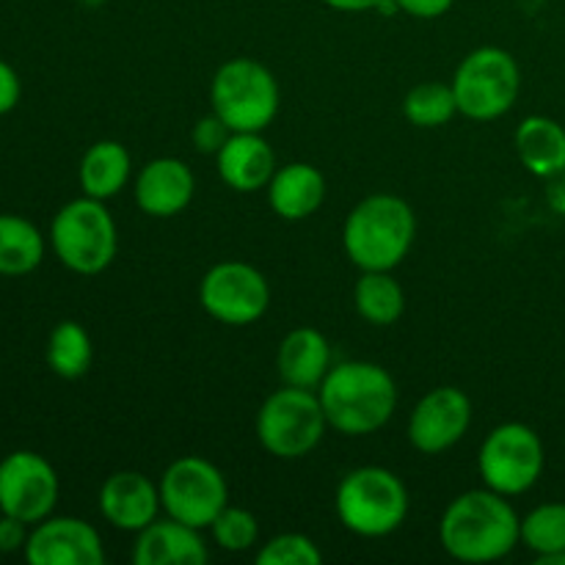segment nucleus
Returning a JSON list of instances; mask_svg holds the SVG:
<instances>
[{
    "instance_id": "1",
    "label": "nucleus",
    "mask_w": 565,
    "mask_h": 565,
    "mask_svg": "<svg viewBox=\"0 0 565 565\" xmlns=\"http://www.w3.org/2000/svg\"><path fill=\"white\" fill-rule=\"evenodd\" d=\"M439 541L452 561L494 563L522 544V519L505 494L472 489L445 508Z\"/></svg>"
},
{
    "instance_id": "2",
    "label": "nucleus",
    "mask_w": 565,
    "mask_h": 565,
    "mask_svg": "<svg viewBox=\"0 0 565 565\" xmlns=\"http://www.w3.org/2000/svg\"><path fill=\"white\" fill-rule=\"evenodd\" d=\"M329 428L342 436H370L384 428L397 408V384L375 362H340L318 386Z\"/></svg>"
},
{
    "instance_id": "3",
    "label": "nucleus",
    "mask_w": 565,
    "mask_h": 565,
    "mask_svg": "<svg viewBox=\"0 0 565 565\" xmlns=\"http://www.w3.org/2000/svg\"><path fill=\"white\" fill-rule=\"evenodd\" d=\"M414 237L417 215L395 193L364 196L342 226V248L359 270H395L412 252Z\"/></svg>"
},
{
    "instance_id": "4",
    "label": "nucleus",
    "mask_w": 565,
    "mask_h": 565,
    "mask_svg": "<svg viewBox=\"0 0 565 565\" xmlns=\"http://www.w3.org/2000/svg\"><path fill=\"white\" fill-rule=\"evenodd\" d=\"M337 519L362 539H386L397 533L408 516V489L392 469L359 467L337 486Z\"/></svg>"
},
{
    "instance_id": "5",
    "label": "nucleus",
    "mask_w": 565,
    "mask_h": 565,
    "mask_svg": "<svg viewBox=\"0 0 565 565\" xmlns=\"http://www.w3.org/2000/svg\"><path fill=\"white\" fill-rule=\"evenodd\" d=\"M279 81L254 58H230L210 83V108L232 132H263L279 116Z\"/></svg>"
},
{
    "instance_id": "6",
    "label": "nucleus",
    "mask_w": 565,
    "mask_h": 565,
    "mask_svg": "<svg viewBox=\"0 0 565 565\" xmlns=\"http://www.w3.org/2000/svg\"><path fill=\"white\" fill-rule=\"evenodd\" d=\"M50 243L64 268L81 276H97L116 259L119 232L105 202L83 193L55 213Z\"/></svg>"
},
{
    "instance_id": "7",
    "label": "nucleus",
    "mask_w": 565,
    "mask_h": 565,
    "mask_svg": "<svg viewBox=\"0 0 565 565\" xmlns=\"http://www.w3.org/2000/svg\"><path fill=\"white\" fill-rule=\"evenodd\" d=\"M329 430L318 390L281 386L265 397L257 412V439L265 450L281 461L307 458Z\"/></svg>"
},
{
    "instance_id": "8",
    "label": "nucleus",
    "mask_w": 565,
    "mask_h": 565,
    "mask_svg": "<svg viewBox=\"0 0 565 565\" xmlns=\"http://www.w3.org/2000/svg\"><path fill=\"white\" fill-rule=\"evenodd\" d=\"M450 86L458 114L472 121H494L516 105L522 72L508 50L478 47L458 64Z\"/></svg>"
},
{
    "instance_id": "9",
    "label": "nucleus",
    "mask_w": 565,
    "mask_h": 565,
    "mask_svg": "<svg viewBox=\"0 0 565 565\" xmlns=\"http://www.w3.org/2000/svg\"><path fill=\"white\" fill-rule=\"evenodd\" d=\"M546 467L544 441L530 425L502 423L483 439L478 469L486 489L505 497L527 494Z\"/></svg>"
},
{
    "instance_id": "10",
    "label": "nucleus",
    "mask_w": 565,
    "mask_h": 565,
    "mask_svg": "<svg viewBox=\"0 0 565 565\" xmlns=\"http://www.w3.org/2000/svg\"><path fill=\"white\" fill-rule=\"evenodd\" d=\"M166 516L196 530H210L230 505V486L224 472L202 456H182L169 463L158 483Z\"/></svg>"
},
{
    "instance_id": "11",
    "label": "nucleus",
    "mask_w": 565,
    "mask_h": 565,
    "mask_svg": "<svg viewBox=\"0 0 565 565\" xmlns=\"http://www.w3.org/2000/svg\"><path fill=\"white\" fill-rule=\"evenodd\" d=\"M199 301L224 326H252L268 312L270 285L265 274L241 259L213 265L199 281Z\"/></svg>"
},
{
    "instance_id": "12",
    "label": "nucleus",
    "mask_w": 565,
    "mask_h": 565,
    "mask_svg": "<svg viewBox=\"0 0 565 565\" xmlns=\"http://www.w3.org/2000/svg\"><path fill=\"white\" fill-rule=\"evenodd\" d=\"M61 483L53 463L31 450H17L0 461V513L25 524L53 516Z\"/></svg>"
},
{
    "instance_id": "13",
    "label": "nucleus",
    "mask_w": 565,
    "mask_h": 565,
    "mask_svg": "<svg viewBox=\"0 0 565 565\" xmlns=\"http://www.w3.org/2000/svg\"><path fill=\"white\" fill-rule=\"evenodd\" d=\"M472 425V401L458 386L425 392L408 417V441L425 456H439L467 436Z\"/></svg>"
},
{
    "instance_id": "14",
    "label": "nucleus",
    "mask_w": 565,
    "mask_h": 565,
    "mask_svg": "<svg viewBox=\"0 0 565 565\" xmlns=\"http://www.w3.org/2000/svg\"><path fill=\"white\" fill-rule=\"evenodd\" d=\"M22 555L31 565H103L105 546L83 519L47 516L33 524Z\"/></svg>"
},
{
    "instance_id": "15",
    "label": "nucleus",
    "mask_w": 565,
    "mask_h": 565,
    "mask_svg": "<svg viewBox=\"0 0 565 565\" xmlns=\"http://www.w3.org/2000/svg\"><path fill=\"white\" fill-rule=\"evenodd\" d=\"M132 196L138 210L149 218H174L191 207L196 196V177L185 160L154 158L136 174Z\"/></svg>"
},
{
    "instance_id": "16",
    "label": "nucleus",
    "mask_w": 565,
    "mask_h": 565,
    "mask_svg": "<svg viewBox=\"0 0 565 565\" xmlns=\"http://www.w3.org/2000/svg\"><path fill=\"white\" fill-rule=\"evenodd\" d=\"M97 502L105 522L121 533H141L163 511L158 486L143 472H132V469L110 475L99 489Z\"/></svg>"
},
{
    "instance_id": "17",
    "label": "nucleus",
    "mask_w": 565,
    "mask_h": 565,
    "mask_svg": "<svg viewBox=\"0 0 565 565\" xmlns=\"http://www.w3.org/2000/svg\"><path fill=\"white\" fill-rule=\"evenodd\" d=\"M210 550L202 539V530L191 527L177 519H154L149 527L136 533L132 563L136 565H204Z\"/></svg>"
},
{
    "instance_id": "18",
    "label": "nucleus",
    "mask_w": 565,
    "mask_h": 565,
    "mask_svg": "<svg viewBox=\"0 0 565 565\" xmlns=\"http://www.w3.org/2000/svg\"><path fill=\"white\" fill-rule=\"evenodd\" d=\"M218 177L237 193H257L276 174V154L263 132H232L215 152Z\"/></svg>"
},
{
    "instance_id": "19",
    "label": "nucleus",
    "mask_w": 565,
    "mask_h": 565,
    "mask_svg": "<svg viewBox=\"0 0 565 565\" xmlns=\"http://www.w3.org/2000/svg\"><path fill=\"white\" fill-rule=\"evenodd\" d=\"M326 193H329V185H326L323 171L301 160L279 166L268 182L270 210L285 221H307L323 207Z\"/></svg>"
},
{
    "instance_id": "20",
    "label": "nucleus",
    "mask_w": 565,
    "mask_h": 565,
    "mask_svg": "<svg viewBox=\"0 0 565 565\" xmlns=\"http://www.w3.org/2000/svg\"><path fill=\"white\" fill-rule=\"evenodd\" d=\"M331 345L323 331L318 329H292L276 351V370H279L281 384L301 386V390H318L329 375Z\"/></svg>"
},
{
    "instance_id": "21",
    "label": "nucleus",
    "mask_w": 565,
    "mask_h": 565,
    "mask_svg": "<svg viewBox=\"0 0 565 565\" xmlns=\"http://www.w3.org/2000/svg\"><path fill=\"white\" fill-rule=\"evenodd\" d=\"M513 147L530 174L557 180L565 174V127L550 116H527L513 132Z\"/></svg>"
},
{
    "instance_id": "22",
    "label": "nucleus",
    "mask_w": 565,
    "mask_h": 565,
    "mask_svg": "<svg viewBox=\"0 0 565 565\" xmlns=\"http://www.w3.org/2000/svg\"><path fill=\"white\" fill-rule=\"evenodd\" d=\"M130 171L132 158L125 143L105 138V141L92 143L86 149L81 169H77V180H81L86 196L108 202V199L119 196L125 191L127 182H130Z\"/></svg>"
},
{
    "instance_id": "23",
    "label": "nucleus",
    "mask_w": 565,
    "mask_h": 565,
    "mask_svg": "<svg viewBox=\"0 0 565 565\" xmlns=\"http://www.w3.org/2000/svg\"><path fill=\"white\" fill-rule=\"evenodd\" d=\"M353 307L370 326H395L406 312V292L392 270H362L353 285Z\"/></svg>"
},
{
    "instance_id": "24",
    "label": "nucleus",
    "mask_w": 565,
    "mask_h": 565,
    "mask_svg": "<svg viewBox=\"0 0 565 565\" xmlns=\"http://www.w3.org/2000/svg\"><path fill=\"white\" fill-rule=\"evenodd\" d=\"M42 259V232L22 215L0 213V276H28Z\"/></svg>"
},
{
    "instance_id": "25",
    "label": "nucleus",
    "mask_w": 565,
    "mask_h": 565,
    "mask_svg": "<svg viewBox=\"0 0 565 565\" xmlns=\"http://www.w3.org/2000/svg\"><path fill=\"white\" fill-rule=\"evenodd\" d=\"M47 367L53 370L58 379L64 381H77L92 370L94 359V345L88 331L83 329L75 320H61L47 337Z\"/></svg>"
},
{
    "instance_id": "26",
    "label": "nucleus",
    "mask_w": 565,
    "mask_h": 565,
    "mask_svg": "<svg viewBox=\"0 0 565 565\" xmlns=\"http://www.w3.org/2000/svg\"><path fill=\"white\" fill-rule=\"evenodd\" d=\"M456 114L458 103L450 83H419V86H414L412 92L406 94V99H403V116H406L414 127H423V130L445 127L447 121H452Z\"/></svg>"
},
{
    "instance_id": "27",
    "label": "nucleus",
    "mask_w": 565,
    "mask_h": 565,
    "mask_svg": "<svg viewBox=\"0 0 565 565\" xmlns=\"http://www.w3.org/2000/svg\"><path fill=\"white\" fill-rule=\"evenodd\" d=\"M522 544L535 561L565 552V502H544L522 519Z\"/></svg>"
},
{
    "instance_id": "28",
    "label": "nucleus",
    "mask_w": 565,
    "mask_h": 565,
    "mask_svg": "<svg viewBox=\"0 0 565 565\" xmlns=\"http://www.w3.org/2000/svg\"><path fill=\"white\" fill-rule=\"evenodd\" d=\"M210 533L224 552H248L259 544V522L246 508L226 505L210 524Z\"/></svg>"
},
{
    "instance_id": "29",
    "label": "nucleus",
    "mask_w": 565,
    "mask_h": 565,
    "mask_svg": "<svg viewBox=\"0 0 565 565\" xmlns=\"http://www.w3.org/2000/svg\"><path fill=\"white\" fill-rule=\"evenodd\" d=\"M259 565H320L323 552L318 550L309 535L303 533H281L265 541L263 550L257 552Z\"/></svg>"
},
{
    "instance_id": "30",
    "label": "nucleus",
    "mask_w": 565,
    "mask_h": 565,
    "mask_svg": "<svg viewBox=\"0 0 565 565\" xmlns=\"http://www.w3.org/2000/svg\"><path fill=\"white\" fill-rule=\"evenodd\" d=\"M230 136L232 130L215 114H210L207 119H202L196 127H193V141H196V147L202 149V152L215 154L221 147H224V141Z\"/></svg>"
},
{
    "instance_id": "31",
    "label": "nucleus",
    "mask_w": 565,
    "mask_h": 565,
    "mask_svg": "<svg viewBox=\"0 0 565 565\" xmlns=\"http://www.w3.org/2000/svg\"><path fill=\"white\" fill-rule=\"evenodd\" d=\"M28 527H31V524L0 513V552H3V555H14V552L25 550L28 535H31Z\"/></svg>"
},
{
    "instance_id": "32",
    "label": "nucleus",
    "mask_w": 565,
    "mask_h": 565,
    "mask_svg": "<svg viewBox=\"0 0 565 565\" xmlns=\"http://www.w3.org/2000/svg\"><path fill=\"white\" fill-rule=\"evenodd\" d=\"M20 97H22L20 75L14 72V66L6 64V61L0 58V116L11 114V110L17 108V103H20Z\"/></svg>"
},
{
    "instance_id": "33",
    "label": "nucleus",
    "mask_w": 565,
    "mask_h": 565,
    "mask_svg": "<svg viewBox=\"0 0 565 565\" xmlns=\"http://www.w3.org/2000/svg\"><path fill=\"white\" fill-rule=\"evenodd\" d=\"M397 11L414 17V20H436V17L447 14L456 0H395Z\"/></svg>"
},
{
    "instance_id": "34",
    "label": "nucleus",
    "mask_w": 565,
    "mask_h": 565,
    "mask_svg": "<svg viewBox=\"0 0 565 565\" xmlns=\"http://www.w3.org/2000/svg\"><path fill=\"white\" fill-rule=\"evenodd\" d=\"M329 9L345 11V14H362V11H379L384 0H323Z\"/></svg>"
}]
</instances>
